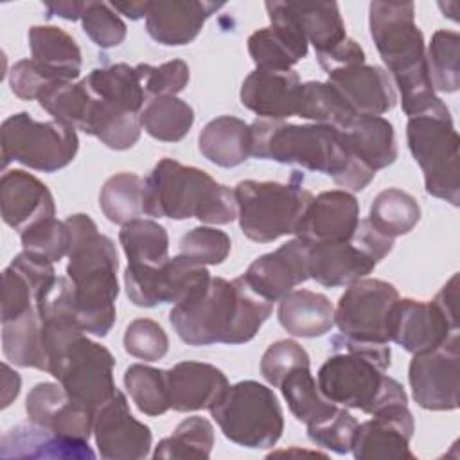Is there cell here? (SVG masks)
Segmentation results:
<instances>
[{
    "label": "cell",
    "mask_w": 460,
    "mask_h": 460,
    "mask_svg": "<svg viewBox=\"0 0 460 460\" xmlns=\"http://www.w3.org/2000/svg\"><path fill=\"white\" fill-rule=\"evenodd\" d=\"M271 311L273 302L259 295L243 275L234 280L210 277L172 305L169 322L187 345H239L255 338Z\"/></svg>",
    "instance_id": "obj_1"
},
{
    "label": "cell",
    "mask_w": 460,
    "mask_h": 460,
    "mask_svg": "<svg viewBox=\"0 0 460 460\" xmlns=\"http://www.w3.org/2000/svg\"><path fill=\"white\" fill-rule=\"evenodd\" d=\"M368 27L408 119L449 111L428 75L426 43L415 23V5L374 0L368 5Z\"/></svg>",
    "instance_id": "obj_2"
},
{
    "label": "cell",
    "mask_w": 460,
    "mask_h": 460,
    "mask_svg": "<svg viewBox=\"0 0 460 460\" xmlns=\"http://www.w3.org/2000/svg\"><path fill=\"white\" fill-rule=\"evenodd\" d=\"M250 151L261 160L298 165L331 176L340 187L363 190L376 176L343 146L338 129L323 124H289L257 119L250 124Z\"/></svg>",
    "instance_id": "obj_3"
},
{
    "label": "cell",
    "mask_w": 460,
    "mask_h": 460,
    "mask_svg": "<svg viewBox=\"0 0 460 460\" xmlns=\"http://www.w3.org/2000/svg\"><path fill=\"white\" fill-rule=\"evenodd\" d=\"M65 223L70 228L66 277L72 282L77 323L86 334L104 338L117 316L119 255L115 244L86 214H72Z\"/></svg>",
    "instance_id": "obj_4"
},
{
    "label": "cell",
    "mask_w": 460,
    "mask_h": 460,
    "mask_svg": "<svg viewBox=\"0 0 460 460\" xmlns=\"http://www.w3.org/2000/svg\"><path fill=\"white\" fill-rule=\"evenodd\" d=\"M144 214L228 225L237 217L235 194L203 169L162 158L144 180Z\"/></svg>",
    "instance_id": "obj_5"
},
{
    "label": "cell",
    "mask_w": 460,
    "mask_h": 460,
    "mask_svg": "<svg viewBox=\"0 0 460 460\" xmlns=\"http://www.w3.org/2000/svg\"><path fill=\"white\" fill-rule=\"evenodd\" d=\"M385 372L361 354L334 350L320 367L316 385L327 401L374 415L388 406L408 402L402 385Z\"/></svg>",
    "instance_id": "obj_6"
},
{
    "label": "cell",
    "mask_w": 460,
    "mask_h": 460,
    "mask_svg": "<svg viewBox=\"0 0 460 460\" xmlns=\"http://www.w3.org/2000/svg\"><path fill=\"white\" fill-rule=\"evenodd\" d=\"M208 411L230 442L248 449L273 447L284 431L277 395L252 379L230 385Z\"/></svg>",
    "instance_id": "obj_7"
},
{
    "label": "cell",
    "mask_w": 460,
    "mask_h": 460,
    "mask_svg": "<svg viewBox=\"0 0 460 460\" xmlns=\"http://www.w3.org/2000/svg\"><path fill=\"white\" fill-rule=\"evenodd\" d=\"M241 232L255 243H271L296 232L313 194L300 183L243 180L234 189Z\"/></svg>",
    "instance_id": "obj_8"
},
{
    "label": "cell",
    "mask_w": 460,
    "mask_h": 460,
    "mask_svg": "<svg viewBox=\"0 0 460 460\" xmlns=\"http://www.w3.org/2000/svg\"><path fill=\"white\" fill-rule=\"evenodd\" d=\"M408 147L422 169L426 192L458 207L460 201V138L449 111L408 119Z\"/></svg>",
    "instance_id": "obj_9"
},
{
    "label": "cell",
    "mask_w": 460,
    "mask_h": 460,
    "mask_svg": "<svg viewBox=\"0 0 460 460\" xmlns=\"http://www.w3.org/2000/svg\"><path fill=\"white\" fill-rule=\"evenodd\" d=\"M2 165L18 162L41 172L66 167L77 155L79 138L72 126L59 120L38 122L27 111L2 122Z\"/></svg>",
    "instance_id": "obj_10"
},
{
    "label": "cell",
    "mask_w": 460,
    "mask_h": 460,
    "mask_svg": "<svg viewBox=\"0 0 460 460\" xmlns=\"http://www.w3.org/2000/svg\"><path fill=\"white\" fill-rule=\"evenodd\" d=\"M458 334V275L429 302L399 298L392 309L390 341L410 354L433 350Z\"/></svg>",
    "instance_id": "obj_11"
},
{
    "label": "cell",
    "mask_w": 460,
    "mask_h": 460,
    "mask_svg": "<svg viewBox=\"0 0 460 460\" xmlns=\"http://www.w3.org/2000/svg\"><path fill=\"white\" fill-rule=\"evenodd\" d=\"M392 248L394 239L379 234L368 219H359L350 239L309 243V279L325 288L350 286L372 273Z\"/></svg>",
    "instance_id": "obj_12"
},
{
    "label": "cell",
    "mask_w": 460,
    "mask_h": 460,
    "mask_svg": "<svg viewBox=\"0 0 460 460\" xmlns=\"http://www.w3.org/2000/svg\"><path fill=\"white\" fill-rule=\"evenodd\" d=\"M113 367L111 352L83 332L50 359L49 374L74 401L97 410L117 390Z\"/></svg>",
    "instance_id": "obj_13"
},
{
    "label": "cell",
    "mask_w": 460,
    "mask_h": 460,
    "mask_svg": "<svg viewBox=\"0 0 460 460\" xmlns=\"http://www.w3.org/2000/svg\"><path fill=\"white\" fill-rule=\"evenodd\" d=\"M399 298L394 284L381 279H359L340 296L334 323L345 338L390 343V318Z\"/></svg>",
    "instance_id": "obj_14"
},
{
    "label": "cell",
    "mask_w": 460,
    "mask_h": 460,
    "mask_svg": "<svg viewBox=\"0 0 460 460\" xmlns=\"http://www.w3.org/2000/svg\"><path fill=\"white\" fill-rule=\"evenodd\" d=\"M210 273L205 266L185 255L169 257L162 266H131L124 271V288L129 302L138 307L178 304L207 284Z\"/></svg>",
    "instance_id": "obj_15"
},
{
    "label": "cell",
    "mask_w": 460,
    "mask_h": 460,
    "mask_svg": "<svg viewBox=\"0 0 460 460\" xmlns=\"http://www.w3.org/2000/svg\"><path fill=\"white\" fill-rule=\"evenodd\" d=\"M408 381L415 402L431 411L458 408L460 388V336L444 345L413 354L408 367Z\"/></svg>",
    "instance_id": "obj_16"
},
{
    "label": "cell",
    "mask_w": 460,
    "mask_h": 460,
    "mask_svg": "<svg viewBox=\"0 0 460 460\" xmlns=\"http://www.w3.org/2000/svg\"><path fill=\"white\" fill-rule=\"evenodd\" d=\"M93 437L99 455L106 460L146 458L153 444L149 426L131 415L128 399L119 388L97 408Z\"/></svg>",
    "instance_id": "obj_17"
},
{
    "label": "cell",
    "mask_w": 460,
    "mask_h": 460,
    "mask_svg": "<svg viewBox=\"0 0 460 460\" xmlns=\"http://www.w3.org/2000/svg\"><path fill=\"white\" fill-rule=\"evenodd\" d=\"M264 7L271 25L250 34L248 52L257 68L289 70L307 56V40L289 2H266Z\"/></svg>",
    "instance_id": "obj_18"
},
{
    "label": "cell",
    "mask_w": 460,
    "mask_h": 460,
    "mask_svg": "<svg viewBox=\"0 0 460 460\" xmlns=\"http://www.w3.org/2000/svg\"><path fill=\"white\" fill-rule=\"evenodd\" d=\"M25 411L29 422L59 437L88 440L97 410L74 401L59 383H38L25 399Z\"/></svg>",
    "instance_id": "obj_19"
},
{
    "label": "cell",
    "mask_w": 460,
    "mask_h": 460,
    "mask_svg": "<svg viewBox=\"0 0 460 460\" xmlns=\"http://www.w3.org/2000/svg\"><path fill=\"white\" fill-rule=\"evenodd\" d=\"M415 422L406 404H394L377 413L370 420L356 426L350 451L358 460L374 458H410V440Z\"/></svg>",
    "instance_id": "obj_20"
},
{
    "label": "cell",
    "mask_w": 460,
    "mask_h": 460,
    "mask_svg": "<svg viewBox=\"0 0 460 460\" xmlns=\"http://www.w3.org/2000/svg\"><path fill=\"white\" fill-rule=\"evenodd\" d=\"M307 250L309 243L295 237L275 252L257 257L243 273V279L259 295L277 302L309 279Z\"/></svg>",
    "instance_id": "obj_21"
},
{
    "label": "cell",
    "mask_w": 460,
    "mask_h": 460,
    "mask_svg": "<svg viewBox=\"0 0 460 460\" xmlns=\"http://www.w3.org/2000/svg\"><path fill=\"white\" fill-rule=\"evenodd\" d=\"M241 104L266 120H284L298 113L300 75L289 70L255 68L241 84Z\"/></svg>",
    "instance_id": "obj_22"
},
{
    "label": "cell",
    "mask_w": 460,
    "mask_h": 460,
    "mask_svg": "<svg viewBox=\"0 0 460 460\" xmlns=\"http://www.w3.org/2000/svg\"><path fill=\"white\" fill-rule=\"evenodd\" d=\"M327 83L343 97L356 115H377L397 104L390 74L377 65H352L327 74Z\"/></svg>",
    "instance_id": "obj_23"
},
{
    "label": "cell",
    "mask_w": 460,
    "mask_h": 460,
    "mask_svg": "<svg viewBox=\"0 0 460 460\" xmlns=\"http://www.w3.org/2000/svg\"><path fill=\"white\" fill-rule=\"evenodd\" d=\"M359 225V203L354 194L334 189L320 192L309 203L295 235L307 243L350 239Z\"/></svg>",
    "instance_id": "obj_24"
},
{
    "label": "cell",
    "mask_w": 460,
    "mask_h": 460,
    "mask_svg": "<svg viewBox=\"0 0 460 460\" xmlns=\"http://www.w3.org/2000/svg\"><path fill=\"white\" fill-rule=\"evenodd\" d=\"M223 2L160 0L149 2L146 14L147 34L165 47H180L194 41L207 18L219 11Z\"/></svg>",
    "instance_id": "obj_25"
},
{
    "label": "cell",
    "mask_w": 460,
    "mask_h": 460,
    "mask_svg": "<svg viewBox=\"0 0 460 460\" xmlns=\"http://www.w3.org/2000/svg\"><path fill=\"white\" fill-rule=\"evenodd\" d=\"M0 207L4 223L18 232L56 214L54 198L49 187L22 169L5 171L2 174Z\"/></svg>",
    "instance_id": "obj_26"
},
{
    "label": "cell",
    "mask_w": 460,
    "mask_h": 460,
    "mask_svg": "<svg viewBox=\"0 0 460 460\" xmlns=\"http://www.w3.org/2000/svg\"><path fill=\"white\" fill-rule=\"evenodd\" d=\"M167 385L174 411L210 410L230 386L217 367L201 361L176 363L167 370Z\"/></svg>",
    "instance_id": "obj_27"
},
{
    "label": "cell",
    "mask_w": 460,
    "mask_h": 460,
    "mask_svg": "<svg viewBox=\"0 0 460 460\" xmlns=\"http://www.w3.org/2000/svg\"><path fill=\"white\" fill-rule=\"evenodd\" d=\"M2 458H72L93 460L88 440L59 437L36 424H18L7 429L0 440Z\"/></svg>",
    "instance_id": "obj_28"
},
{
    "label": "cell",
    "mask_w": 460,
    "mask_h": 460,
    "mask_svg": "<svg viewBox=\"0 0 460 460\" xmlns=\"http://www.w3.org/2000/svg\"><path fill=\"white\" fill-rule=\"evenodd\" d=\"M338 133L345 149L376 172L397 158L394 126L385 117L354 115Z\"/></svg>",
    "instance_id": "obj_29"
},
{
    "label": "cell",
    "mask_w": 460,
    "mask_h": 460,
    "mask_svg": "<svg viewBox=\"0 0 460 460\" xmlns=\"http://www.w3.org/2000/svg\"><path fill=\"white\" fill-rule=\"evenodd\" d=\"M277 316L289 334L298 338H316L332 329L334 305L322 293L293 289L279 300Z\"/></svg>",
    "instance_id": "obj_30"
},
{
    "label": "cell",
    "mask_w": 460,
    "mask_h": 460,
    "mask_svg": "<svg viewBox=\"0 0 460 460\" xmlns=\"http://www.w3.org/2000/svg\"><path fill=\"white\" fill-rule=\"evenodd\" d=\"M32 59L61 81H74L81 74V50L75 40L56 25H32L29 29Z\"/></svg>",
    "instance_id": "obj_31"
},
{
    "label": "cell",
    "mask_w": 460,
    "mask_h": 460,
    "mask_svg": "<svg viewBox=\"0 0 460 460\" xmlns=\"http://www.w3.org/2000/svg\"><path fill=\"white\" fill-rule=\"evenodd\" d=\"M198 147L208 162L219 167H237L252 155L250 124L232 115L216 117L201 129Z\"/></svg>",
    "instance_id": "obj_32"
},
{
    "label": "cell",
    "mask_w": 460,
    "mask_h": 460,
    "mask_svg": "<svg viewBox=\"0 0 460 460\" xmlns=\"http://www.w3.org/2000/svg\"><path fill=\"white\" fill-rule=\"evenodd\" d=\"M2 350L5 359L23 368L49 372V358L43 345L41 320L32 307L23 314L2 322Z\"/></svg>",
    "instance_id": "obj_33"
},
{
    "label": "cell",
    "mask_w": 460,
    "mask_h": 460,
    "mask_svg": "<svg viewBox=\"0 0 460 460\" xmlns=\"http://www.w3.org/2000/svg\"><path fill=\"white\" fill-rule=\"evenodd\" d=\"M88 88L102 101H108L131 113H140L146 102V90L138 66L115 63L93 68L84 77Z\"/></svg>",
    "instance_id": "obj_34"
},
{
    "label": "cell",
    "mask_w": 460,
    "mask_h": 460,
    "mask_svg": "<svg viewBox=\"0 0 460 460\" xmlns=\"http://www.w3.org/2000/svg\"><path fill=\"white\" fill-rule=\"evenodd\" d=\"M83 131L97 137L110 149L126 151L140 138L142 126L138 113H131L93 95Z\"/></svg>",
    "instance_id": "obj_35"
},
{
    "label": "cell",
    "mask_w": 460,
    "mask_h": 460,
    "mask_svg": "<svg viewBox=\"0 0 460 460\" xmlns=\"http://www.w3.org/2000/svg\"><path fill=\"white\" fill-rule=\"evenodd\" d=\"M289 7L307 40L313 43L316 54H325L343 43L349 36L345 31L340 5L336 2L318 4H293Z\"/></svg>",
    "instance_id": "obj_36"
},
{
    "label": "cell",
    "mask_w": 460,
    "mask_h": 460,
    "mask_svg": "<svg viewBox=\"0 0 460 460\" xmlns=\"http://www.w3.org/2000/svg\"><path fill=\"white\" fill-rule=\"evenodd\" d=\"M142 129L162 142H180L194 122L192 108L176 95L153 97L138 113Z\"/></svg>",
    "instance_id": "obj_37"
},
{
    "label": "cell",
    "mask_w": 460,
    "mask_h": 460,
    "mask_svg": "<svg viewBox=\"0 0 460 460\" xmlns=\"http://www.w3.org/2000/svg\"><path fill=\"white\" fill-rule=\"evenodd\" d=\"M367 219L379 234L395 239L413 230L420 219V207L410 192L388 187L372 199Z\"/></svg>",
    "instance_id": "obj_38"
},
{
    "label": "cell",
    "mask_w": 460,
    "mask_h": 460,
    "mask_svg": "<svg viewBox=\"0 0 460 460\" xmlns=\"http://www.w3.org/2000/svg\"><path fill=\"white\" fill-rule=\"evenodd\" d=\"M279 388L295 419L304 422L307 428L322 422L338 408V404L322 395L316 379L311 374V367H298L291 370Z\"/></svg>",
    "instance_id": "obj_39"
},
{
    "label": "cell",
    "mask_w": 460,
    "mask_h": 460,
    "mask_svg": "<svg viewBox=\"0 0 460 460\" xmlns=\"http://www.w3.org/2000/svg\"><path fill=\"white\" fill-rule=\"evenodd\" d=\"M120 246L131 266H162L169 259L167 230L151 219H133L119 232Z\"/></svg>",
    "instance_id": "obj_40"
},
{
    "label": "cell",
    "mask_w": 460,
    "mask_h": 460,
    "mask_svg": "<svg viewBox=\"0 0 460 460\" xmlns=\"http://www.w3.org/2000/svg\"><path fill=\"white\" fill-rule=\"evenodd\" d=\"M99 207L108 221L126 225L144 214V180L135 172L110 176L99 194Z\"/></svg>",
    "instance_id": "obj_41"
},
{
    "label": "cell",
    "mask_w": 460,
    "mask_h": 460,
    "mask_svg": "<svg viewBox=\"0 0 460 460\" xmlns=\"http://www.w3.org/2000/svg\"><path fill=\"white\" fill-rule=\"evenodd\" d=\"M124 386L140 413L158 417L171 410L167 370L131 365L124 372Z\"/></svg>",
    "instance_id": "obj_42"
},
{
    "label": "cell",
    "mask_w": 460,
    "mask_h": 460,
    "mask_svg": "<svg viewBox=\"0 0 460 460\" xmlns=\"http://www.w3.org/2000/svg\"><path fill=\"white\" fill-rule=\"evenodd\" d=\"M93 93L88 88L86 81H59L49 86L38 99L40 106L47 110L54 120L72 126L74 129L84 128L88 110L92 104Z\"/></svg>",
    "instance_id": "obj_43"
},
{
    "label": "cell",
    "mask_w": 460,
    "mask_h": 460,
    "mask_svg": "<svg viewBox=\"0 0 460 460\" xmlns=\"http://www.w3.org/2000/svg\"><path fill=\"white\" fill-rule=\"evenodd\" d=\"M214 447L212 424L198 415L181 420L171 437L162 438L153 458H208Z\"/></svg>",
    "instance_id": "obj_44"
},
{
    "label": "cell",
    "mask_w": 460,
    "mask_h": 460,
    "mask_svg": "<svg viewBox=\"0 0 460 460\" xmlns=\"http://www.w3.org/2000/svg\"><path fill=\"white\" fill-rule=\"evenodd\" d=\"M460 36L455 31H437L426 50V66L435 92L453 93L460 88Z\"/></svg>",
    "instance_id": "obj_45"
},
{
    "label": "cell",
    "mask_w": 460,
    "mask_h": 460,
    "mask_svg": "<svg viewBox=\"0 0 460 460\" xmlns=\"http://www.w3.org/2000/svg\"><path fill=\"white\" fill-rule=\"evenodd\" d=\"M296 115L313 120L314 124L340 129L356 113L347 106L343 97L327 81H307L302 83V97Z\"/></svg>",
    "instance_id": "obj_46"
},
{
    "label": "cell",
    "mask_w": 460,
    "mask_h": 460,
    "mask_svg": "<svg viewBox=\"0 0 460 460\" xmlns=\"http://www.w3.org/2000/svg\"><path fill=\"white\" fill-rule=\"evenodd\" d=\"M23 252L43 257L50 262H59L68 255L70 228L65 221L52 217L40 219L20 232Z\"/></svg>",
    "instance_id": "obj_47"
},
{
    "label": "cell",
    "mask_w": 460,
    "mask_h": 460,
    "mask_svg": "<svg viewBox=\"0 0 460 460\" xmlns=\"http://www.w3.org/2000/svg\"><path fill=\"white\" fill-rule=\"evenodd\" d=\"M83 31L101 49L119 47L126 40V23L106 2H84L81 14Z\"/></svg>",
    "instance_id": "obj_48"
},
{
    "label": "cell",
    "mask_w": 460,
    "mask_h": 460,
    "mask_svg": "<svg viewBox=\"0 0 460 460\" xmlns=\"http://www.w3.org/2000/svg\"><path fill=\"white\" fill-rule=\"evenodd\" d=\"M232 248L230 237L212 226H196L180 239V253L201 266L221 264Z\"/></svg>",
    "instance_id": "obj_49"
},
{
    "label": "cell",
    "mask_w": 460,
    "mask_h": 460,
    "mask_svg": "<svg viewBox=\"0 0 460 460\" xmlns=\"http://www.w3.org/2000/svg\"><path fill=\"white\" fill-rule=\"evenodd\" d=\"M124 350L144 361H158L169 350V338L164 327L149 318L133 320L124 331Z\"/></svg>",
    "instance_id": "obj_50"
},
{
    "label": "cell",
    "mask_w": 460,
    "mask_h": 460,
    "mask_svg": "<svg viewBox=\"0 0 460 460\" xmlns=\"http://www.w3.org/2000/svg\"><path fill=\"white\" fill-rule=\"evenodd\" d=\"M298 367H311L307 350L295 340H279L271 343L261 359L262 377L275 388L282 379Z\"/></svg>",
    "instance_id": "obj_51"
},
{
    "label": "cell",
    "mask_w": 460,
    "mask_h": 460,
    "mask_svg": "<svg viewBox=\"0 0 460 460\" xmlns=\"http://www.w3.org/2000/svg\"><path fill=\"white\" fill-rule=\"evenodd\" d=\"M356 426H358V420L347 411V408L338 406L322 422L309 426L307 437L318 447L329 449L336 455H347L350 451Z\"/></svg>",
    "instance_id": "obj_52"
},
{
    "label": "cell",
    "mask_w": 460,
    "mask_h": 460,
    "mask_svg": "<svg viewBox=\"0 0 460 460\" xmlns=\"http://www.w3.org/2000/svg\"><path fill=\"white\" fill-rule=\"evenodd\" d=\"M137 66L142 75L146 95H151V97L176 95L187 86L190 77L189 65L183 59H172L158 66H153L147 63H142Z\"/></svg>",
    "instance_id": "obj_53"
},
{
    "label": "cell",
    "mask_w": 460,
    "mask_h": 460,
    "mask_svg": "<svg viewBox=\"0 0 460 460\" xmlns=\"http://www.w3.org/2000/svg\"><path fill=\"white\" fill-rule=\"evenodd\" d=\"M54 74L45 70L41 65H38L32 58L31 59H20L13 65L9 72V84L11 92L20 97L22 101H38L40 95L52 86L54 83H59Z\"/></svg>",
    "instance_id": "obj_54"
},
{
    "label": "cell",
    "mask_w": 460,
    "mask_h": 460,
    "mask_svg": "<svg viewBox=\"0 0 460 460\" xmlns=\"http://www.w3.org/2000/svg\"><path fill=\"white\" fill-rule=\"evenodd\" d=\"M316 59H318L320 66L323 68V72L329 74V72L338 70V68L365 63V50L359 47V43L347 38L336 49H332L325 54H316Z\"/></svg>",
    "instance_id": "obj_55"
},
{
    "label": "cell",
    "mask_w": 460,
    "mask_h": 460,
    "mask_svg": "<svg viewBox=\"0 0 460 460\" xmlns=\"http://www.w3.org/2000/svg\"><path fill=\"white\" fill-rule=\"evenodd\" d=\"M84 9V2H77V0H68V2H47L45 4V11H47V18L50 16H59L63 20H81Z\"/></svg>",
    "instance_id": "obj_56"
},
{
    "label": "cell",
    "mask_w": 460,
    "mask_h": 460,
    "mask_svg": "<svg viewBox=\"0 0 460 460\" xmlns=\"http://www.w3.org/2000/svg\"><path fill=\"white\" fill-rule=\"evenodd\" d=\"M4 368V401H2V408H7L11 404L13 399H16V395L20 394V376L7 365H2Z\"/></svg>",
    "instance_id": "obj_57"
},
{
    "label": "cell",
    "mask_w": 460,
    "mask_h": 460,
    "mask_svg": "<svg viewBox=\"0 0 460 460\" xmlns=\"http://www.w3.org/2000/svg\"><path fill=\"white\" fill-rule=\"evenodd\" d=\"M117 13L128 16L129 20H140L147 14L149 2H111L110 4Z\"/></svg>",
    "instance_id": "obj_58"
}]
</instances>
